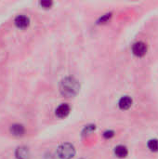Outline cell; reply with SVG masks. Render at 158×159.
Wrapping results in <instances>:
<instances>
[{"mask_svg":"<svg viewBox=\"0 0 158 159\" xmlns=\"http://www.w3.org/2000/svg\"><path fill=\"white\" fill-rule=\"evenodd\" d=\"M14 22H15V25L18 28L24 29V28H26V27L29 26V24H30V19L27 16H25V15H18L15 18Z\"/></svg>","mask_w":158,"mask_h":159,"instance_id":"4","label":"cell"},{"mask_svg":"<svg viewBox=\"0 0 158 159\" xmlns=\"http://www.w3.org/2000/svg\"><path fill=\"white\" fill-rule=\"evenodd\" d=\"M15 157L17 159H28L30 157V151L26 146H20L15 151Z\"/></svg>","mask_w":158,"mask_h":159,"instance_id":"5","label":"cell"},{"mask_svg":"<svg viewBox=\"0 0 158 159\" xmlns=\"http://www.w3.org/2000/svg\"><path fill=\"white\" fill-rule=\"evenodd\" d=\"M115 154L117 157L119 158H124L128 156L129 151L128 148L124 145H118L115 148Z\"/></svg>","mask_w":158,"mask_h":159,"instance_id":"9","label":"cell"},{"mask_svg":"<svg viewBox=\"0 0 158 159\" xmlns=\"http://www.w3.org/2000/svg\"><path fill=\"white\" fill-rule=\"evenodd\" d=\"M57 154L61 159H71L75 155V148L72 143H65L58 147Z\"/></svg>","mask_w":158,"mask_h":159,"instance_id":"2","label":"cell"},{"mask_svg":"<svg viewBox=\"0 0 158 159\" xmlns=\"http://www.w3.org/2000/svg\"><path fill=\"white\" fill-rule=\"evenodd\" d=\"M132 104V100L130 97L129 96H125V97H122L119 101V107L120 109L122 110H127L129 109Z\"/></svg>","mask_w":158,"mask_h":159,"instance_id":"8","label":"cell"},{"mask_svg":"<svg viewBox=\"0 0 158 159\" xmlns=\"http://www.w3.org/2000/svg\"><path fill=\"white\" fill-rule=\"evenodd\" d=\"M70 113V106L66 103H62L56 109V116L60 118L66 117Z\"/></svg>","mask_w":158,"mask_h":159,"instance_id":"6","label":"cell"},{"mask_svg":"<svg viewBox=\"0 0 158 159\" xmlns=\"http://www.w3.org/2000/svg\"><path fill=\"white\" fill-rule=\"evenodd\" d=\"M132 51H133V54L138 56V57H142L146 54L147 52V46L145 45V43L140 41V42H137L133 45L132 47Z\"/></svg>","mask_w":158,"mask_h":159,"instance_id":"3","label":"cell"},{"mask_svg":"<svg viewBox=\"0 0 158 159\" xmlns=\"http://www.w3.org/2000/svg\"><path fill=\"white\" fill-rule=\"evenodd\" d=\"M40 5L45 8H48V7H50L52 6V2L51 1H41Z\"/></svg>","mask_w":158,"mask_h":159,"instance_id":"13","label":"cell"},{"mask_svg":"<svg viewBox=\"0 0 158 159\" xmlns=\"http://www.w3.org/2000/svg\"><path fill=\"white\" fill-rule=\"evenodd\" d=\"M110 18H111V14H106V15H104L102 18L100 19V22H102V23H103V22L107 21Z\"/></svg>","mask_w":158,"mask_h":159,"instance_id":"14","label":"cell"},{"mask_svg":"<svg viewBox=\"0 0 158 159\" xmlns=\"http://www.w3.org/2000/svg\"><path fill=\"white\" fill-rule=\"evenodd\" d=\"M96 129V127L94 125H88V126H86V128L83 129V135H87V134H89L91 133L92 131H94Z\"/></svg>","mask_w":158,"mask_h":159,"instance_id":"11","label":"cell"},{"mask_svg":"<svg viewBox=\"0 0 158 159\" xmlns=\"http://www.w3.org/2000/svg\"><path fill=\"white\" fill-rule=\"evenodd\" d=\"M10 132L13 136L16 137H21L25 133V129L20 124H13L10 127Z\"/></svg>","mask_w":158,"mask_h":159,"instance_id":"7","label":"cell"},{"mask_svg":"<svg viewBox=\"0 0 158 159\" xmlns=\"http://www.w3.org/2000/svg\"><path fill=\"white\" fill-rule=\"evenodd\" d=\"M148 148L152 152H158V140L152 139L148 142Z\"/></svg>","mask_w":158,"mask_h":159,"instance_id":"10","label":"cell"},{"mask_svg":"<svg viewBox=\"0 0 158 159\" xmlns=\"http://www.w3.org/2000/svg\"><path fill=\"white\" fill-rule=\"evenodd\" d=\"M115 136V132L113 130H106L104 133H103V137L105 139H111Z\"/></svg>","mask_w":158,"mask_h":159,"instance_id":"12","label":"cell"},{"mask_svg":"<svg viewBox=\"0 0 158 159\" xmlns=\"http://www.w3.org/2000/svg\"><path fill=\"white\" fill-rule=\"evenodd\" d=\"M60 90L66 97L74 96L79 90L78 82L73 77H65L60 83Z\"/></svg>","mask_w":158,"mask_h":159,"instance_id":"1","label":"cell"}]
</instances>
